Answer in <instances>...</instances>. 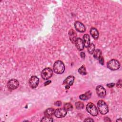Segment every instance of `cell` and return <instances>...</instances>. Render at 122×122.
<instances>
[{
  "mask_svg": "<svg viewBox=\"0 0 122 122\" xmlns=\"http://www.w3.org/2000/svg\"><path fill=\"white\" fill-rule=\"evenodd\" d=\"M64 108L67 111H72L73 109V106L70 103H66L64 106Z\"/></svg>",
  "mask_w": 122,
  "mask_h": 122,
  "instance_id": "cell-21",
  "label": "cell"
},
{
  "mask_svg": "<svg viewBox=\"0 0 122 122\" xmlns=\"http://www.w3.org/2000/svg\"><path fill=\"white\" fill-rule=\"evenodd\" d=\"M51 83V81H48L44 83V85H48L49 84H50Z\"/></svg>",
  "mask_w": 122,
  "mask_h": 122,
  "instance_id": "cell-30",
  "label": "cell"
},
{
  "mask_svg": "<svg viewBox=\"0 0 122 122\" xmlns=\"http://www.w3.org/2000/svg\"><path fill=\"white\" fill-rule=\"evenodd\" d=\"M90 36L88 34H85V35H84V36H83V42L84 44V46L87 48L89 44H90Z\"/></svg>",
  "mask_w": 122,
  "mask_h": 122,
  "instance_id": "cell-13",
  "label": "cell"
},
{
  "mask_svg": "<svg viewBox=\"0 0 122 122\" xmlns=\"http://www.w3.org/2000/svg\"><path fill=\"white\" fill-rule=\"evenodd\" d=\"M122 81L121 80H119L118 81V82H117V84H116V85H117V87H118V88H121L122 87Z\"/></svg>",
  "mask_w": 122,
  "mask_h": 122,
  "instance_id": "cell-24",
  "label": "cell"
},
{
  "mask_svg": "<svg viewBox=\"0 0 122 122\" xmlns=\"http://www.w3.org/2000/svg\"><path fill=\"white\" fill-rule=\"evenodd\" d=\"M104 121H111V120L108 117H105V118H104Z\"/></svg>",
  "mask_w": 122,
  "mask_h": 122,
  "instance_id": "cell-31",
  "label": "cell"
},
{
  "mask_svg": "<svg viewBox=\"0 0 122 122\" xmlns=\"http://www.w3.org/2000/svg\"><path fill=\"white\" fill-rule=\"evenodd\" d=\"M75 29L79 32H83L85 31V27L84 24L79 21H76L75 23Z\"/></svg>",
  "mask_w": 122,
  "mask_h": 122,
  "instance_id": "cell-10",
  "label": "cell"
},
{
  "mask_svg": "<svg viewBox=\"0 0 122 122\" xmlns=\"http://www.w3.org/2000/svg\"><path fill=\"white\" fill-rule=\"evenodd\" d=\"M99 63L102 64V65H103L104 63H103V58L102 56H101V57L99 59Z\"/></svg>",
  "mask_w": 122,
  "mask_h": 122,
  "instance_id": "cell-25",
  "label": "cell"
},
{
  "mask_svg": "<svg viewBox=\"0 0 122 122\" xmlns=\"http://www.w3.org/2000/svg\"><path fill=\"white\" fill-rule=\"evenodd\" d=\"M55 110L54 108H50L47 109L44 112V114L45 116H49V117H51L53 115L55 114Z\"/></svg>",
  "mask_w": 122,
  "mask_h": 122,
  "instance_id": "cell-17",
  "label": "cell"
},
{
  "mask_svg": "<svg viewBox=\"0 0 122 122\" xmlns=\"http://www.w3.org/2000/svg\"><path fill=\"white\" fill-rule=\"evenodd\" d=\"M41 122H53L54 120L51 118V117L45 116L41 120Z\"/></svg>",
  "mask_w": 122,
  "mask_h": 122,
  "instance_id": "cell-23",
  "label": "cell"
},
{
  "mask_svg": "<svg viewBox=\"0 0 122 122\" xmlns=\"http://www.w3.org/2000/svg\"><path fill=\"white\" fill-rule=\"evenodd\" d=\"M79 73L82 75H86L87 74L86 68L84 65H82L78 70Z\"/></svg>",
  "mask_w": 122,
  "mask_h": 122,
  "instance_id": "cell-20",
  "label": "cell"
},
{
  "mask_svg": "<svg viewBox=\"0 0 122 122\" xmlns=\"http://www.w3.org/2000/svg\"><path fill=\"white\" fill-rule=\"evenodd\" d=\"M75 43V44L76 47L78 50L82 51L83 50L84 46L83 40L81 38H77Z\"/></svg>",
  "mask_w": 122,
  "mask_h": 122,
  "instance_id": "cell-11",
  "label": "cell"
},
{
  "mask_svg": "<svg viewBox=\"0 0 122 122\" xmlns=\"http://www.w3.org/2000/svg\"><path fill=\"white\" fill-rule=\"evenodd\" d=\"M69 34L70 40L72 42V43H75L77 38H76V35H75L76 34L74 31V30H71V31L69 32Z\"/></svg>",
  "mask_w": 122,
  "mask_h": 122,
  "instance_id": "cell-15",
  "label": "cell"
},
{
  "mask_svg": "<svg viewBox=\"0 0 122 122\" xmlns=\"http://www.w3.org/2000/svg\"><path fill=\"white\" fill-rule=\"evenodd\" d=\"M81 57L83 58V59H84L85 57V53H84V52H82V53H81Z\"/></svg>",
  "mask_w": 122,
  "mask_h": 122,
  "instance_id": "cell-29",
  "label": "cell"
},
{
  "mask_svg": "<svg viewBox=\"0 0 122 122\" xmlns=\"http://www.w3.org/2000/svg\"><path fill=\"white\" fill-rule=\"evenodd\" d=\"M115 85V84L114 83H109L107 85V86L109 88H112Z\"/></svg>",
  "mask_w": 122,
  "mask_h": 122,
  "instance_id": "cell-26",
  "label": "cell"
},
{
  "mask_svg": "<svg viewBox=\"0 0 122 122\" xmlns=\"http://www.w3.org/2000/svg\"><path fill=\"white\" fill-rule=\"evenodd\" d=\"M75 106L77 109H82L84 107V104L82 102H78L75 103Z\"/></svg>",
  "mask_w": 122,
  "mask_h": 122,
  "instance_id": "cell-22",
  "label": "cell"
},
{
  "mask_svg": "<svg viewBox=\"0 0 122 122\" xmlns=\"http://www.w3.org/2000/svg\"><path fill=\"white\" fill-rule=\"evenodd\" d=\"M102 56V51L99 49L95 50L94 53V57L97 60H99V59Z\"/></svg>",
  "mask_w": 122,
  "mask_h": 122,
  "instance_id": "cell-18",
  "label": "cell"
},
{
  "mask_svg": "<svg viewBox=\"0 0 122 122\" xmlns=\"http://www.w3.org/2000/svg\"><path fill=\"white\" fill-rule=\"evenodd\" d=\"M29 83L31 88H36L39 84V79L36 76H32L29 80Z\"/></svg>",
  "mask_w": 122,
  "mask_h": 122,
  "instance_id": "cell-7",
  "label": "cell"
},
{
  "mask_svg": "<svg viewBox=\"0 0 122 122\" xmlns=\"http://www.w3.org/2000/svg\"><path fill=\"white\" fill-rule=\"evenodd\" d=\"M84 122H92V121L94 122V120H93L92 118H86V119H85V120H84Z\"/></svg>",
  "mask_w": 122,
  "mask_h": 122,
  "instance_id": "cell-28",
  "label": "cell"
},
{
  "mask_svg": "<svg viewBox=\"0 0 122 122\" xmlns=\"http://www.w3.org/2000/svg\"><path fill=\"white\" fill-rule=\"evenodd\" d=\"M53 70L55 73L62 74L65 71V65L60 60L56 61L53 66Z\"/></svg>",
  "mask_w": 122,
  "mask_h": 122,
  "instance_id": "cell-1",
  "label": "cell"
},
{
  "mask_svg": "<svg viewBox=\"0 0 122 122\" xmlns=\"http://www.w3.org/2000/svg\"><path fill=\"white\" fill-rule=\"evenodd\" d=\"M19 83L16 79H12L9 80L7 83L8 88L10 90H15L18 87Z\"/></svg>",
  "mask_w": 122,
  "mask_h": 122,
  "instance_id": "cell-6",
  "label": "cell"
},
{
  "mask_svg": "<svg viewBox=\"0 0 122 122\" xmlns=\"http://www.w3.org/2000/svg\"><path fill=\"white\" fill-rule=\"evenodd\" d=\"M86 110L90 114L94 116H96L98 114V110L94 104L92 102L88 103L86 106Z\"/></svg>",
  "mask_w": 122,
  "mask_h": 122,
  "instance_id": "cell-3",
  "label": "cell"
},
{
  "mask_svg": "<svg viewBox=\"0 0 122 122\" xmlns=\"http://www.w3.org/2000/svg\"><path fill=\"white\" fill-rule=\"evenodd\" d=\"M116 122H122V119L121 118L119 119H118V120H116Z\"/></svg>",
  "mask_w": 122,
  "mask_h": 122,
  "instance_id": "cell-32",
  "label": "cell"
},
{
  "mask_svg": "<svg viewBox=\"0 0 122 122\" xmlns=\"http://www.w3.org/2000/svg\"><path fill=\"white\" fill-rule=\"evenodd\" d=\"M91 95H92V93L90 91H88L84 94L81 95L79 97L80 99L82 100H86L89 99L91 97Z\"/></svg>",
  "mask_w": 122,
  "mask_h": 122,
  "instance_id": "cell-16",
  "label": "cell"
},
{
  "mask_svg": "<svg viewBox=\"0 0 122 122\" xmlns=\"http://www.w3.org/2000/svg\"><path fill=\"white\" fill-rule=\"evenodd\" d=\"M97 107L99 112L102 114H106L109 111L108 106L106 103L102 100H100L98 102Z\"/></svg>",
  "mask_w": 122,
  "mask_h": 122,
  "instance_id": "cell-2",
  "label": "cell"
},
{
  "mask_svg": "<svg viewBox=\"0 0 122 122\" xmlns=\"http://www.w3.org/2000/svg\"><path fill=\"white\" fill-rule=\"evenodd\" d=\"M55 106H61V104H62V102H60V101H57V102H55Z\"/></svg>",
  "mask_w": 122,
  "mask_h": 122,
  "instance_id": "cell-27",
  "label": "cell"
},
{
  "mask_svg": "<svg viewBox=\"0 0 122 122\" xmlns=\"http://www.w3.org/2000/svg\"><path fill=\"white\" fill-rule=\"evenodd\" d=\"M53 71L50 68H44L41 73V76L44 80H48L53 75Z\"/></svg>",
  "mask_w": 122,
  "mask_h": 122,
  "instance_id": "cell-5",
  "label": "cell"
},
{
  "mask_svg": "<svg viewBox=\"0 0 122 122\" xmlns=\"http://www.w3.org/2000/svg\"><path fill=\"white\" fill-rule=\"evenodd\" d=\"M90 33L94 39H97L99 37V32L95 28H92L90 30Z\"/></svg>",
  "mask_w": 122,
  "mask_h": 122,
  "instance_id": "cell-14",
  "label": "cell"
},
{
  "mask_svg": "<svg viewBox=\"0 0 122 122\" xmlns=\"http://www.w3.org/2000/svg\"><path fill=\"white\" fill-rule=\"evenodd\" d=\"M96 91L97 95L101 98H103L106 96V92L103 86L101 85H98L96 87Z\"/></svg>",
  "mask_w": 122,
  "mask_h": 122,
  "instance_id": "cell-8",
  "label": "cell"
},
{
  "mask_svg": "<svg viewBox=\"0 0 122 122\" xmlns=\"http://www.w3.org/2000/svg\"><path fill=\"white\" fill-rule=\"evenodd\" d=\"M67 111L64 108L57 109L55 111V115L57 118H62L64 117L67 114Z\"/></svg>",
  "mask_w": 122,
  "mask_h": 122,
  "instance_id": "cell-9",
  "label": "cell"
},
{
  "mask_svg": "<svg viewBox=\"0 0 122 122\" xmlns=\"http://www.w3.org/2000/svg\"><path fill=\"white\" fill-rule=\"evenodd\" d=\"M75 80V77L73 76H69L67 77L63 81V84L67 86H71L73 85Z\"/></svg>",
  "mask_w": 122,
  "mask_h": 122,
  "instance_id": "cell-12",
  "label": "cell"
},
{
  "mask_svg": "<svg viewBox=\"0 0 122 122\" xmlns=\"http://www.w3.org/2000/svg\"><path fill=\"white\" fill-rule=\"evenodd\" d=\"M87 51L90 54H93L95 51V45L93 43H90L89 46L87 47Z\"/></svg>",
  "mask_w": 122,
  "mask_h": 122,
  "instance_id": "cell-19",
  "label": "cell"
},
{
  "mask_svg": "<svg viewBox=\"0 0 122 122\" xmlns=\"http://www.w3.org/2000/svg\"><path fill=\"white\" fill-rule=\"evenodd\" d=\"M107 66L111 70L115 71L119 69L120 67V64L117 60L115 59H112L108 62Z\"/></svg>",
  "mask_w": 122,
  "mask_h": 122,
  "instance_id": "cell-4",
  "label": "cell"
}]
</instances>
